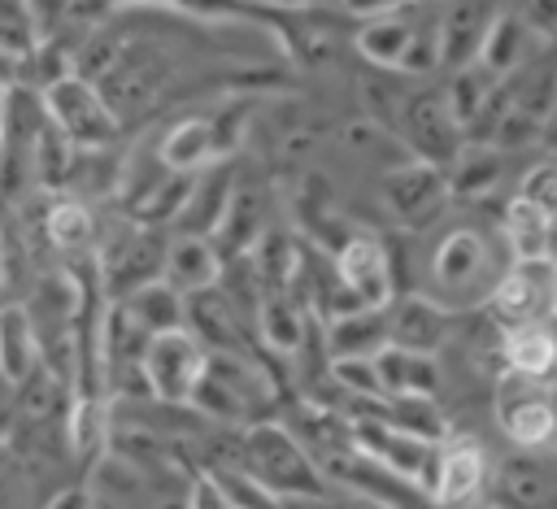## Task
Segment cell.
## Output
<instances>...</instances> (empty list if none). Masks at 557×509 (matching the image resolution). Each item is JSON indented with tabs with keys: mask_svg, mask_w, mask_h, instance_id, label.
I'll return each mask as SVG.
<instances>
[{
	"mask_svg": "<svg viewBox=\"0 0 557 509\" xmlns=\"http://www.w3.org/2000/svg\"><path fill=\"white\" fill-rule=\"evenodd\" d=\"M392 131H396V139L405 135L409 157L431 161L440 170H448V161L466 144V131L453 122V113L444 104V91H413V96H405Z\"/></svg>",
	"mask_w": 557,
	"mask_h": 509,
	"instance_id": "9",
	"label": "cell"
},
{
	"mask_svg": "<svg viewBox=\"0 0 557 509\" xmlns=\"http://www.w3.org/2000/svg\"><path fill=\"white\" fill-rule=\"evenodd\" d=\"M222 252L213 248L209 235H196V231H183L174 239H165V257H161V278L183 291V296H196V291H209L222 283Z\"/></svg>",
	"mask_w": 557,
	"mask_h": 509,
	"instance_id": "16",
	"label": "cell"
},
{
	"mask_svg": "<svg viewBox=\"0 0 557 509\" xmlns=\"http://www.w3.org/2000/svg\"><path fill=\"white\" fill-rule=\"evenodd\" d=\"M4 96H9V87H0V126H4Z\"/></svg>",
	"mask_w": 557,
	"mask_h": 509,
	"instance_id": "45",
	"label": "cell"
},
{
	"mask_svg": "<svg viewBox=\"0 0 557 509\" xmlns=\"http://www.w3.org/2000/svg\"><path fill=\"white\" fill-rule=\"evenodd\" d=\"M522 17H527V26L535 30L540 44L544 39H557V0H531Z\"/></svg>",
	"mask_w": 557,
	"mask_h": 509,
	"instance_id": "38",
	"label": "cell"
},
{
	"mask_svg": "<svg viewBox=\"0 0 557 509\" xmlns=\"http://www.w3.org/2000/svg\"><path fill=\"white\" fill-rule=\"evenodd\" d=\"M553 278L557 265L553 261H509L505 274L496 278L492 296L483 300V313L496 331H513V326H531V322H553L557 305H553Z\"/></svg>",
	"mask_w": 557,
	"mask_h": 509,
	"instance_id": "7",
	"label": "cell"
},
{
	"mask_svg": "<svg viewBox=\"0 0 557 509\" xmlns=\"http://www.w3.org/2000/svg\"><path fill=\"white\" fill-rule=\"evenodd\" d=\"M205 370H209V348L187 326L148 335L144 357H139L144 392L161 405H191Z\"/></svg>",
	"mask_w": 557,
	"mask_h": 509,
	"instance_id": "5",
	"label": "cell"
},
{
	"mask_svg": "<svg viewBox=\"0 0 557 509\" xmlns=\"http://www.w3.org/2000/svg\"><path fill=\"white\" fill-rule=\"evenodd\" d=\"M513 196L531 200V204L544 209V213H557V157H544V161H535L531 170H522Z\"/></svg>",
	"mask_w": 557,
	"mask_h": 509,
	"instance_id": "37",
	"label": "cell"
},
{
	"mask_svg": "<svg viewBox=\"0 0 557 509\" xmlns=\"http://www.w3.org/2000/svg\"><path fill=\"white\" fill-rule=\"evenodd\" d=\"M48 509H91V487H83V483L61 487V492L48 500Z\"/></svg>",
	"mask_w": 557,
	"mask_h": 509,
	"instance_id": "40",
	"label": "cell"
},
{
	"mask_svg": "<svg viewBox=\"0 0 557 509\" xmlns=\"http://www.w3.org/2000/svg\"><path fill=\"white\" fill-rule=\"evenodd\" d=\"M261 235H265V196L248 183H231L226 204L209 231L213 248L222 252V261H244Z\"/></svg>",
	"mask_w": 557,
	"mask_h": 509,
	"instance_id": "14",
	"label": "cell"
},
{
	"mask_svg": "<svg viewBox=\"0 0 557 509\" xmlns=\"http://www.w3.org/2000/svg\"><path fill=\"white\" fill-rule=\"evenodd\" d=\"M39 370V335L26 305H0V383L22 387Z\"/></svg>",
	"mask_w": 557,
	"mask_h": 509,
	"instance_id": "24",
	"label": "cell"
},
{
	"mask_svg": "<svg viewBox=\"0 0 557 509\" xmlns=\"http://www.w3.org/2000/svg\"><path fill=\"white\" fill-rule=\"evenodd\" d=\"M379 413H383L396 431H405V435H413V439H426V444H444V439H448V422H444L435 396L379 400Z\"/></svg>",
	"mask_w": 557,
	"mask_h": 509,
	"instance_id": "33",
	"label": "cell"
},
{
	"mask_svg": "<svg viewBox=\"0 0 557 509\" xmlns=\"http://www.w3.org/2000/svg\"><path fill=\"white\" fill-rule=\"evenodd\" d=\"M44 235L57 252H83L96 244V218L87 209L83 196H70V191H57V200H48L44 209Z\"/></svg>",
	"mask_w": 557,
	"mask_h": 509,
	"instance_id": "32",
	"label": "cell"
},
{
	"mask_svg": "<svg viewBox=\"0 0 557 509\" xmlns=\"http://www.w3.org/2000/svg\"><path fill=\"white\" fill-rule=\"evenodd\" d=\"M213 479H218V487L226 492L231 509H278V505H283V500H274L248 470H213Z\"/></svg>",
	"mask_w": 557,
	"mask_h": 509,
	"instance_id": "36",
	"label": "cell"
},
{
	"mask_svg": "<svg viewBox=\"0 0 557 509\" xmlns=\"http://www.w3.org/2000/svg\"><path fill=\"white\" fill-rule=\"evenodd\" d=\"M39 109H44V122L57 126L78 152H100L122 131L117 113L104 100V87L83 74H65V78L39 87Z\"/></svg>",
	"mask_w": 557,
	"mask_h": 509,
	"instance_id": "3",
	"label": "cell"
},
{
	"mask_svg": "<svg viewBox=\"0 0 557 509\" xmlns=\"http://www.w3.org/2000/svg\"><path fill=\"white\" fill-rule=\"evenodd\" d=\"M544 261L557 265V213H548V239H544Z\"/></svg>",
	"mask_w": 557,
	"mask_h": 509,
	"instance_id": "43",
	"label": "cell"
},
{
	"mask_svg": "<svg viewBox=\"0 0 557 509\" xmlns=\"http://www.w3.org/2000/svg\"><path fill=\"white\" fill-rule=\"evenodd\" d=\"M322 339H326L331 361H339V357H379L392 344V335H387V309H348V313H335V318H326Z\"/></svg>",
	"mask_w": 557,
	"mask_h": 509,
	"instance_id": "21",
	"label": "cell"
},
{
	"mask_svg": "<svg viewBox=\"0 0 557 509\" xmlns=\"http://www.w3.org/2000/svg\"><path fill=\"white\" fill-rule=\"evenodd\" d=\"M440 91H444V104H448L453 122H457V126L466 131V139H470V126H479L483 113L492 109V100H496V91H500V78L487 74L479 61H470V65H461V70H448V83H444Z\"/></svg>",
	"mask_w": 557,
	"mask_h": 509,
	"instance_id": "27",
	"label": "cell"
},
{
	"mask_svg": "<svg viewBox=\"0 0 557 509\" xmlns=\"http://www.w3.org/2000/svg\"><path fill=\"white\" fill-rule=\"evenodd\" d=\"M335 278L361 309H387L396 300V270L379 235H348L335 248Z\"/></svg>",
	"mask_w": 557,
	"mask_h": 509,
	"instance_id": "11",
	"label": "cell"
},
{
	"mask_svg": "<svg viewBox=\"0 0 557 509\" xmlns=\"http://www.w3.org/2000/svg\"><path fill=\"white\" fill-rule=\"evenodd\" d=\"M157 161H161V170H170V174H205L209 165H218V161H222V148H218L213 117H209V113L178 117V122L161 135Z\"/></svg>",
	"mask_w": 557,
	"mask_h": 509,
	"instance_id": "19",
	"label": "cell"
},
{
	"mask_svg": "<svg viewBox=\"0 0 557 509\" xmlns=\"http://www.w3.org/2000/svg\"><path fill=\"white\" fill-rule=\"evenodd\" d=\"M126 309V318L144 331V335H161V331H178L187 322V296L174 291L165 278H152L144 287H135L131 296L117 300Z\"/></svg>",
	"mask_w": 557,
	"mask_h": 509,
	"instance_id": "29",
	"label": "cell"
},
{
	"mask_svg": "<svg viewBox=\"0 0 557 509\" xmlns=\"http://www.w3.org/2000/svg\"><path fill=\"white\" fill-rule=\"evenodd\" d=\"M209 352H222V357H248V344H244V322L231 305V291L209 287V291H196L187 296V322H183Z\"/></svg>",
	"mask_w": 557,
	"mask_h": 509,
	"instance_id": "18",
	"label": "cell"
},
{
	"mask_svg": "<svg viewBox=\"0 0 557 509\" xmlns=\"http://www.w3.org/2000/svg\"><path fill=\"white\" fill-rule=\"evenodd\" d=\"M387 335L396 348L435 357L453 335V313L440 309L435 300H426L422 291H409V296L387 305Z\"/></svg>",
	"mask_w": 557,
	"mask_h": 509,
	"instance_id": "15",
	"label": "cell"
},
{
	"mask_svg": "<svg viewBox=\"0 0 557 509\" xmlns=\"http://www.w3.org/2000/svg\"><path fill=\"white\" fill-rule=\"evenodd\" d=\"M257 335L270 352H300L305 348V309L296 291H257Z\"/></svg>",
	"mask_w": 557,
	"mask_h": 509,
	"instance_id": "28",
	"label": "cell"
},
{
	"mask_svg": "<svg viewBox=\"0 0 557 509\" xmlns=\"http://www.w3.org/2000/svg\"><path fill=\"white\" fill-rule=\"evenodd\" d=\"M348 444H352L370 465H379L387 479H396V483H405V487H418L422 496L431 492L440 444H426V439H413V435L396 431V426L379 413V405H374L370 413L348 418Z\"/></svg>",
	"mask_w": 557,
	"mask_h": 509,
	"instance_id": "4",
	"label": "cell"
},
{
	"mask_svg": "<svg viewBox=\"0 0 557 509\" xmlns=\"http://www.w3.org/2000/svg\"><path fill=\"white\" fill-rule=\"evenodd\" d=\"M496 422L518 452H540L557 444V409L548 405V392L535 378L509 370L496 378Z\"/></svg>",
	"mask_w": 557,
	"mask_h": 509,
	"instance_id": "8",
	"label": "cell"
},
{
	"mask_svg": "<svg viewBox=\"0 0 557 509\" xmlns=\"http://www.w3.org/2000/svg\"><path fill=\"white\" fill-rule=\"evenodd\" d=\"M500 244L509 252V261H540L544 257V239H548V213L535 209L522 196H509L500 209Z\"/></svg>",
	"mask_w": 557,
	"mask_h": 509,
	"instance_id": "31",
	"label": "cell"
},
{
	"mask_svg": "<svg viewBox=\"0 0 557 509\" xmlns=\"http://www.w3.org/2000/svg\"><path fill=\"white\" fill-rule=\"evenodd\" d=\"M479 509H500V505H479Z\"/></svg>",
	"mask_w": 557,
	"mask_h": 509,
	"instance_id": "48",
	"label": "cell"
},
{
	"mask_svg": "<svg viewBox=\"0 0 557 509\" xmlns=\"http://www.w3.org/2000/svg\"><path fill=\"white\" fill-rule=\"evenodd\" d=\"M492 479V465H487V452L483 444H474L470 435H448L440 444V457H435V479H431V500L440 509H466L470 500H479V492L487 487Z\"/></svg>",
	"mask_w": 557,
	"mask_h": 509,
	"instance_id": "12",
	"label": "cell"
},
{
	"mask_svg": "<svg viewBox=\"0 0 557 509\" xmlns=\"http://www.w3.org/2000/svg\"><path fill=\"white\" fill-rule=\"evenodd\" d=\"M17 70H22V61H17L13 52H4V48H0V87H13Z\"/></svg>",
	"mask_w": 557,
	"mask_h": 509,
	"instance_id": "42",
	"label": "cell"
},
{
	"mask_svg": "<svg viewBox=\"0 0 557 509\" xmlns=\"http://www.w3.org/2000/svg\"><path fill=\"white\" fill-rule=\"evenodd\" d=\"M331 370V383L357 400H383V387H379V370H374V357H339L326 365Z\"/></svg>",
	"mask_w": 557,
	"mask_h": 509,
	"instance_id": "35",
	"label": "cell"
},
{
	"mask_svg": "<svg viewBox=\"0 0 557 509\" xmlns=\"http://www.w3.org/2000/svg\"><path fill=\"white\" fill-rule=\"evenodd\" d=\"M418 9V4H413ZM413 9H396V13H374L361 22L357 30V52L379 65V70H409V57H413V44L422 35L426 22L413 17Z\"/></svg>",
	"mask_w": 557,
	"mask_h": 509,
	"instance_id": "17",
	"label": "cell"
},
{
	"mask_svg": "<svg viewBox=\"0 0 557 509\" xmlns=\"http://www.w3.org/2000/svg\"><path fill=\"white\" fill-rule=\"evenodd\" d=\"M348 509H396V505H379V500H357V505H348Z\"/></svg>",
	"mask_w": 557,
	"mask_h": 509,
	"instance_id": "44",
	"label": "cell"
},
{
	"mask_svg": "<svg viewBox=\"0 0 557 509\" xmlns=\"http://www.w3.org/2000/svg\"><path fill=\"white\" fill-rule=\"evenodd\" d=\"M0 270H4V231H0Z\"/></svg>",
	"mask_w": 557,
	"mask_h": 509,
	"instance_id": "46",
	"label": "cell"
},
{
	"mask_svg": "<svg viewBox=\"0 0 557 509\" xmlns=\"http://www.w3.org/2000/svg\"><path fill=\"white\" fill-rule=\"evenodd\" d=\"M39 44H44V30H39L30 4L26 0H0V48L13 52L17 61H26Z\"/></svg>",
	"mask_w": 557,
	"mask_h": 509,
	"instance_id": "34",
	"label": "cell"
},
{
	"mask_svg": "<svg viewBox=\"0 0 557 509\" xmlns=\"http://www.w3.org/2000/svg\"><path fill=\"white\" fill-rule=\"evenodd\" d=\"M500 361H505L509 374L548 383L557 374V331H553V322H531V326L500 331Z\"/></svg>",
	"mask_w": 557,
	"mask_h": 509,
	"instance_id": "23",
	"label": "cell"
},
{
	"mask_svg": "<svg viewBox=\"0 0 557 509\" xmlns=\"http://www.w3.org/2000/svg\"><path fill=\"white\" fill-rule=\"evenodd\" d=\"M492 479H496L500 505H509V509H544L557 496V483H553L548 465L535 452H509V457H500L496 470H492Z\"/></svg>",
	"mask_w": 557,
	"mask_h": 509,
	"instance_id": "22",
	"label": "cell"
},
{
	"mask_svg": "<svg viewBox=\"0 0 557 509\" xmlns=\"http://www.w3.org/2000/svg\"><path fill=\"white\" fill-rule=\"evenodd\" d=\"M348 13H357V17H374V13H396V9H413V4H422V0H339Z\"/></svg>",
	"mask_w": 557,
	"mask_h": 509,
	"instance_id": "39",
	"label": "cell"
},
{
	"mask_svg": "<svg viewBox=\"0 0 557 509\" xmlns=\"http://www.w3.org/2000/svg\"><path fill=\"white\" fill-rule=\"evenodd\" d=\"M505 261H509V252H505L500 235H492L483 226H453L426 261V291L422 296L448 313L474 309L492 296L496 278L505 274Z\"/></svg>",
	"mask_w": 557,
	"mask_h": 509,
	"instance_id": "1",
	"label": "cell"
},
{
	"mask_svg": "<svg viewBox=\"0 0 557 509\" xmlns=\"http://www.w3.org/2000/svg\"><path fill=\"white\" fill-rule=\"evenodd\" d=\"M379 200H383L387 218H392L400 231H409V235L435 226V222L444 218V209L453 204L444 170L431 165V161H418V157H405V161H396V165L383 170V178H379Z\"/></svg>",
	"mask_w": 557,
	"mask_h": 509,
	"instance_id": "6",
	"label": "cell"
},
{
	"mask_svg": "<svg viewBox=\"0 0 557 509\" xmlns=\"http://www.w3.org/2000/svg\"><path fill=\"white\" fill-rule=\"evenodd\" d=\"M553 305H557V278H553Z\"/></svg>",
	"mask_w": 557,
	"mask_h": 509,
	"instance_id": "47",
	"label": "cell"
},
{
	"mask_svg": "<svg viewBox=\"0 0 557 509\" xmlns=\"http://www.w3.org/2000/svg\"><path fill=\"white\" fill-rule=\"evenodd\" d=\"M535 52H540V39H535V30L527 26V17L513 13V9H500L496 22H492L487 35H483L474 61H479L487 74H496V78L505 83V78L518 74Z\"/></svg>",
	"mask_w": 557,
	"mask_h": 509,
	"instance_id": "20",
	"label": "cell"
},
{
	"mask_svg": "<svg viewBox=\"0 0 557 509\" xmlns=\"http://www.w3.org/2000/svg\"><path fill=\"white\" fill-rule=\"evenodd\" d=\"M540 144H544L548 157H557V100H553V109H548L544 122H540Z\"/></svg>",
	"mask_w": 557,
	"mask_h": 509,
	"instance_id": "41",
	"label": "cell"
},
{
	"mask_svg": "<svg viewBox=\"0 0 557 509\" xmlns=\"http://www.w3.org/2000/svg\"><path fill=\"white\" fill-rule=\"evenodd\" d=\"M65 439L74 448V457L96 461L109 452L113 439V418H109V396H70V413H65Z\"/></svg>",
	"mask_w": 557,
	"mask_h": 509,
	"instance_id": "30",
	"label": "cell"
},
{
	"mask_svg": "<svg viewBox=\"0 0 557 509\" xmlns=\"http://www.w3.org/2000/svg\"><path fill=\"white\" fill-rule=\"evenodd\" d=\"M161 257H165V239L152 226H139L126 218V226L96 252L100 278H104V296H131L135 287L161 278Z\"/></svg>",
	"mask_w": 557,
	"mask_h": 509,
	"instance_id": "10",
	"label": "cell"
},
{
	"mask_svg": "<svg viewBox=\"0 0 557 509\" xmlns=\"http://www.w3.org/2000/svg\"><path fill=\"white\" fill-rule=\"evenodd\" d=\"M374 370H379L383 400H400V396H435V392H440V361L426 357V352H409V348L387 344V348L374 357Z\"/></svg>",
	"mask_w": 557,
	"mask_h": 509,
	"instance_id": "25",
	"label": "cell"
},
{
	"mask_svg": "<svg viewBox=\"0 0 557 509\" xmlns=\"http://www.w3.org/2000/svg\"><path fill=\"white\" fill-rule=\"evenodd\" d=\"M505 4L500 0H444L435 13V48L444 70H461L479 57V44L487 26L496 22Z\"/></svg>",
	"mask_w": 557,
	"mask_h": 509,
	"instance_id": "13",
	"label": "cell"
},
{
	"mask_svg": "<svg viewBox=\"0 0 557 509\" xmlns=\"http://www.w3.org/2000/svg\"><path fill=\"white\" fill-rule=\"evenodd\" d=\"M500 174H505V152L483 144V139H466L461 152L444 170L453 200H483V196H492Z\"/></svg>",
	"mask_w": 557,
	"mask_h": 509,
	"instance_id": "26",
	"label": "cell"
},
{
	"mask_svg": "<svg viewBox=\"0 0 557 509\" xmlns=\"http://www.w3.org/2000/svg\"><path fill=\"white\" fill-rule=\"evenodd\" d=\"M239 452H244L239 470H248L274 500L318 505L331 496V483L322 479L313 452L283 422H248Z\"/></svg>",
	"mask_w": 557,
	"mask_h": 509,
	"instance_id": "2",
	"label": "cell"
}]
</instances>
